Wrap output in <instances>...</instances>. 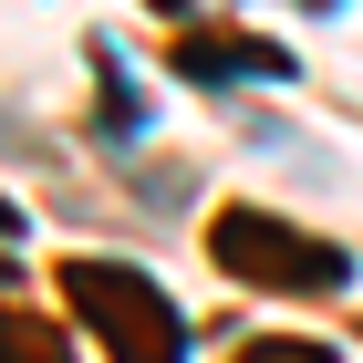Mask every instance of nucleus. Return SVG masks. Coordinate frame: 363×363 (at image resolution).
<instances>
[{
    "mask_svg": "<svg viewBox=\"0 0 363 363\" xmlns=\"http://www.w3.org/2000/svg\"><path fill=\"white\" fill-rule=\"evenodd\" d=\"M208 259L228 280H250V291H342L353 280V259L333 239H311V228L270 218V208H218L208 218Z\"/></svg>",
    "mask_w": 363,
    "mask_h": 363,
    "instance_id": "f03ea898",
    "label": "nucleus"
},
{
    "mask_svg": "<svg viewBox=\"0 0 363 363\" xmlns=\"http://www.w3.org/2000/svg\"><path fill=\"white\" fill-rule=\"evenodd\" d=\"M239 363H333V342H301V333H270V342H239Z\"/></svg>",
    "mask_w": 363,
    "mask_h": 363,
    "instance_id": "39448f33",
    "label": "nucleus"
},
{
    "mask_svg": "<svg viewBox=\"0 0 363 363\" xmlns=\"http://www.w3.org/2000/svg\"><path fill=\"white\" fill-rule=\"evenodd\" d=\"M177 73L187 84H291V52L250 42V31H187L177 42Z\"/></svg>",
    "mask_w": 363,
    "mask_h": 363,
    "instance_id": "7ed1b4c3",
    "label": "nucleus"
},
{
    "mask_svg": "<svg viewBox=\"0 0 363 363\" xmlns=\"http://www.w3.org/2000/svg\"><path fill=\"white\" fill-rule=\"evenodd\" d=\"M62 311H73L114 363H187L177 301L145 270H125V259H62Z\"/></svg>",
    "mask_w": 363,
    "mask_h": 363,
    "instance_id": "f257e3e1",
    "label": "nucleus"
},
{
    "mask_svg": "<svg viewBox=\"0 0 363 363\" xmlns=\"http://www.w3.org/2000/svg\"><path fill=\"white\" fill-rule=\"evenodd\" d=\"M0 239H21V208H11V197H0Z\"/></svg>",
    "mask_w": 363,
    "mask_h": 363,
    "instance_id": "423d86ee",
    "label": "nucleus"
},
{
    "mask_svg": "<svg viewBox=\"0 0 363 363\" xmlns=\"http://www.w3.org/2000/svg\"><path fill=\"white\" fill-rule=\"evenodd\" d=\"M0 291H11V259H0Z\"/></svg>",
    "mask_w": 363,
    "mask_h": 363,
    "instance_id": "0eeeda50",
    "label": "nucleus"
},
{
    "mask_svg": "<svg viewBox=\"0 0 363 363\" xmlns=\"http://www.w3.org/2000/svg\"><path fill=\"white\" fill-rule=\"evenodd\" d=\"M0 363H73V333H62L52 311L0 301Z\"/></svg>",
    "mask_w": 363,
    "mask_h": 363,
    "instance_id": "20e7f679",
    "label": "nucleus"
}]
</instances>
